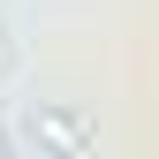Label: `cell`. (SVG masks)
<instances>
[{"instance_id":"2","label":"cell","mask_w":159,"mask_h":159,"mask_svg":"<svg viewBox=\"0 0 159 159\" xmlns=\"http://www.w3.org/2000/svg\"><path fill=\"white\" fill-rule=\"evenodd\" d=\"M0 68H8V38H0Z\"/></svg>"},{"instance_id":"1","label":"cell","mask_w":159,"mask_h":159,"mask_svg":"<svg viewBox=\"0 0 159 159\" xmlns=\"http://www.w3.org/2000/svg\"><path fill=\"white\" fill-rule=\"evenodd\" d=\"M23 129H30V144L46 152V159H98V136H91V121H84L76 106L38 98V106L23 114Z\"/></svg>"}]
</instances>
